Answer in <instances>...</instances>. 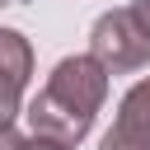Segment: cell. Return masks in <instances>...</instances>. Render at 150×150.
I'll list each match as a JSON object with an SVG mask.
<instances>
[{"instance_id":"1","label":"cell","mask_w":150,"mask_h":150,"mask_svg":"<svg viewBox=\"0 0 150 150\" xmlns=\"http://www.w3.org/2000/svg\"><path fill=\"white\" fill-rule=\"evenodd\" d=\"M89 56L108 75H131L150 66V33L131 19V9H108L89 28Z\"/></svg>"},{"instance_id":"2","label":"cell","mask_w":150,"mask_h":150,"mask_svg":"<svg viewBox=\"0 0 150 150\" xmlns=\"http://www.w3.org/2000/svg\"><path fill=\"white\" fill-rule=\"evenodd\" d=\"M42 94H47L52 103H61V108H70V112H80V117L94 122L98 108H103V98H108V70H103L89 52H80V56H61V61L52 66Z\"/></svg>"},{"instance_id":"3","label":"cell","mask_w":150,"mask_h":150,"mask_svg":"<svg viewBox=\"0 0 150 150\" xmlns=\"http://www.w3.org/2000/svg\"><path fill=\"white\" fill-rule=\"evenodd\" d=\"M98 150H150V75H141L122 94L117 117L98 141Z\"/></svg>"},{"instance_id":"4","label":"cell","mask_w":150,"mask_h":150,"mask_svg":"<svg viewBox=\"0 0 150 150\" xmlns=\"http://www.w3.org/2000/svg\"><path fill=\"white\" fill-rule=\"evenodd\" d=\"M0 75L23 84V89L33 80V47H28V38L19 28H0Z\"/></svg>"},{"instance_id":"5","label":"cell","mask_w":150,"mask_h":150,"mask_svg":"<svg viewBox=\"0 0 150 150\" xmlns=\"http://www.w3.org/2000/svg\"><path fill=\"white\" fill-rule=\"evenodd\" d=\"M19 112H23V84H14V80L0 75V127H9Z\"/></svg>"},{"instance_id":"6","label":"cell","mask_w":150,"mask_h":150,"mask_svg":"<svg viewBox=\"0 0 150 150\" xmlns=\"http://www.w3.org/2000/svg\"><path fill=\"white\" fill-rule=\"evenodd\" d=\"M19 150H70V145H61V141H47V136H28V141H19Z\"/></svg>"},{"instance_id":"7","label":"cell","mask_w":150,"mask_h":150,"mask_svg":"<svg viewBox=\"0 0 150 150\" xmlns=\"http://www.w3.org/2000/svg\"><path fill=\"white\" fill-rule=\"evenodd\" d=\"M127 9H131V19H136V23H141V28L150 33V0H131Z\"/></svg>"},{"instance_id":"8","label":"cell","mask_w":150,"mask_h":150,"mask_svg":"<svg viewBox=\"0 0 150 150\" xmlns=\"http://www.w3.org/2000/svg\"><path fill=\"white\" fill-rule=\"evenodd\" d=\"M19 141H23V136H19L14 127H0V150H19Z\"/></svg>"},{"instance_id":"9","label":"cell","mask_w":150,"mask_h":150,"mask_svg":"<svg viewBox=\"0 0 150 150\" xmlns=\"http://www.w3.org/2000/svg\"><path fill=\"white\" fill-rule=\"evenodd\" d=\"M0 5H5V0H0Z\"/></svg>"}]
</instances>
